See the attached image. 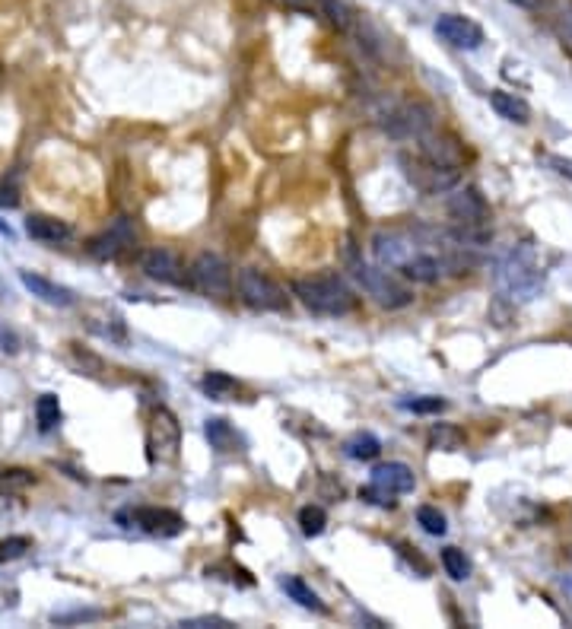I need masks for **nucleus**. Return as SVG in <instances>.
<instances>
[{
    "mask_svg": "<svg viewBox=\"0 0 572 629\" xmlns=\"http://www.w3.org/2000/svg\"><path fill=\"white\" fill-rule=\"evenodd\" d=\"M293 296L308 312L325 318H341L356 308V293L341 273H312V277L293 280Z\"/></svg>",
    "mask_w": 572,
    "mask_h": 629,
    "instance_id": "obj_1",
    "label": "nucleus"
},
{
    "mask_svg": "<svg viewBox=\"0 0 572 629\" xmlns=\"http://www.w3.org/2000/svg\"><path fill=\"white\" fill-rule=\"evenodd\" d=\"M496 287L509 302H531L544 287V273L531 245H518L496 264Z\"/></svg>",
    "mask_w": 572,
    "mask_h": 629,
    "instance_id": "obj_2",
    "label": "nucleus"
},
{
    "mask_svg": "<svg viewBox=\"0 0 572 629\" xmlns=\"http://www.w3.org/2000/svg\"><path fill=\"white\" fill-rule=\"evenodd\" d=\"M343 261H347L350 277H353L356 283L366 289V296H372L382 308H404L413 302V293L404 280H398L394 271H388V267H382V264L378 267L366 264V261L353 252V245H347Z\"/></svg>",
    "mask_w": 572,
    "mask_h": 629,
    "instance_id": "obj_3",
    "label": "nucleus"
},
{
    "mask_svg": "<svg viewBox=\"0 0 572 629\" xmlns=\"http://www.w3.org/2000/svg\"><path fill=\"white\" fill-rule=\"evenodd\" d=\"M236 287L242 302L248 308H255V312H283L290 306L286 289L273 277H267L264 271H258V267H242L236 277Z\"/></svg>",
    "mask_w": 572,
    "mask_h": 629,
    "instance_id": "obj_4",
    "label": "nucleus"
},
{
    "mask_svg": "<svg viewBox=\"0 0 572 629\" xmlns=\"http://www.w3.org/2000/svg\"><path fill=\"white\" fill-rule=\"evenodd\" d=\"M188 283L197 293L210 296V299H230L232 296V267L226 258L213 252H201L188 267Z\"/></svg>",
    "mask_w": 572,
    "mask_h": 629,
    "instance_id": "obj_5",
    "label": "nucleus"
},
{
    "mask_svg": "<svg viewBox=\"0 0 572 629\" xmlns=\"http://www.w3.org/2000/svg\"><path fill=\"white\" fill-rule=\"evenodd\" d=\"M150 461L153 464H172L178 458V448H182V427H178V419L160 407L153 413V423H150Z\"/></svg>",
    "mask_w": 572,
    "mask_h": 629,
    "instance_id": "obj_6",
    "label": "nucleus"
},
{
    "mask_svg": "<svg viewBox=\"0 0 572 629\" xmlns=\"http://www.w3.org/2000/svg\"><path fill=\"white\" fill-rule=\"evenodd\" d=\"M118 521L125 528H140V531L156 534V538H175L182 534L185 518L172 509H156V505H143V509H127L118 512Z\"/></svg>",
    "mask_w": 572,
    "mask_h": 629,
    "instance_id": "obj_7",
    "label": "nucleus"
},
{
    "mask_svg": "<svg viewBox=\"0 0 572 629\" xmlns=\"http://www.w3.org/2000/svg\"><path fill=\"white\" fill-rule=\"evenodd\" d=\"M401 166H404V175L411 178V185H417L426 194H442V191L458 185V168L436 166V162H429L426 156H420V159L401 156Z\"/></svg>",
    "mask_w": 572,
    "mask_h": 629,
    "instance_id": "obj_8",
    "label": "nucleus"
},
{
    "mask_svg": "<svg viewBox=\"0 0 572 629\" xmlns=\"http://www.w3.org/2000/svg\"><path fill=\"white\" fill-rule=\"evenodd\" d=\"M140 271L147 273L150 280H160L169 287H185L188 283V271H185L182 258L169 248H147L140 254Z\"/></svg>",
    "mask_w": 572,
    "mask_h": 629,
    "instance_id": "obj_9",
    "label": "nucleus"
},
{
    "mask_svg": "<svg viewBox=\"0 0 572 629\" xmlns=\"http://www.w3.org/2000/svg\"><path fill=\"white\" fill-rule=\"evenodd\" d=\"M436 35L442 42H448L452 48H481L483 45V29L477 26L471 16L461 13H446L436 20Z\"/></svg>",
    "mask_w": 572,
    "mask_h": 629,
    "instance_id": "obj_10",
    "label": "nucleus"
},
{
    "mask_svg": "<svg viewBox=\"0 0 572 629\" xmlns=\"http://www.w3.org/2000/svg\"><path fill=\"white\" fill-rule=\"evenodd\" d=\"M134 238H137V232H134L131 220L118 217L112 226H108V229L102 232V236L92 238V242H90V254H92V258H99V261H115V258H121L127 248H131Z\"/></svg>",
    "mask_w": 572,
    "mask_h": 629,
    "instance_id": "obj_11",
    "label": "nucleus"
},
{
    "mask_svg": "<svg viewBox=\"0 0 572 629\" xmlns=\"http://www.w3.org/2000/svg\"><path fill=\"white\" fill-rule=\"evenodd\" d=\"M417 140H420V156H426V159L436 162V166L458 168L461 162H464V150H461L458 140L448 137V134H442V131H436V127L420 134Z\"/></svg>",
    "mask_w": 572,
    "mask_h": 629,
    "instance_id": "obj_12",
    "label": "nucleus"
},
{
    "mask_svg": "<svg viewBox=\"0 0 572 629\" xmlns=\"http://www.w3.org/2000/svg\"><path fill=\"white\" fill-rule=\"evenodd\" d=\"M448 213H452L464 229H483V223H487V217H490L487 201H483L477 188L455 191V194L448 197Z\"/></svg>",
    "mask_w": 572,
    "mask_h": 629,
    "instance_id": "obj_13",
    "label": "nucleus"
},
{
    "mask_svg": "<svg viewBox=\"0 0 572 629\" xmlns=\"http://www.w3.org/2000/svg\"><path fill=\"white\" fill-rule=\"evenodd\" d=\"M372 483L388 489V493H394V496H401V493H411V489L417 487V477H413V470L407 468V464L388 461V464H378V468L372 470Z\"/></svg>",
    "mask_w": 572,
    "mask_h": 629,
    "instance_id": "obj_14",
    "label": "nucleus"
},
{
    "mask_svg": "<svg viewBox=\"0 0 572 629\" xmlns=\"http://www.w3.org/2000/svg\"><path fill=\"white\" fill-rule=\"evenodd\" d=\"M204 435H207L210 448H217L220 454H236L245 448V439L236 433V427H232L230 419L223 417H210L204 423Z\"/></svg>",
    "mask_w": 572,
    "mask_h": 629,
    "instance_id": "obj_15",
    "label": "nucleus"
},
{
    "mask_svg": "<svg viewBox=\"0 0 572 629\" xmlns=\"http://www.w3.org/2000/svg\"><path fill=\"white\" fill-rule=\"evenodd\" d=\"M20 283L32 296H39L42 302H48V306H61V308L74 306V293H70L67 287H57V283H51L48 277H39V273L20 271Z\"/></svg>",
    "mask_w": 572,
    "mask_h": 629,
    "instance_id": "obj_16",
    "label": "nucleus"
},
{
    "mask_svg": "<svg viewBox=\"0 0 572 629\" xmlns=\"http://www.w3.org/2000/svg\"><path fill=\"white\" fill-rule=\"evenodd\" d=\"M26 232L35 238V242H67L70 236H74V229H70L64 220L57 217H45V213H32V217L26 220Z\"/></svg>",
    "mask_w": 572,
    "mask_h": 629,
    "instance_id": "obj_17",
    "label": "nucleus"
},
{
    "mask_svg": "<svg viewBox=\"0 0 572 629\" xmlns=\"http://www.w3.org/2000/svg\"><path fill=\"white\" fill-rule=\"evenodd\" d=\"M490 105H493V112L499 115V118L512 121V125H528V121H531L528 102H524L522 96H516V92L493 90V92H490Z\"/></svg>",
    "mask_w": 572,
    "mask_h": 629,
    "instance_id": "obj_18",
    "label": "nucleus"
},
{
    "mask_svg": "<svg viewBox=\"0 0 572 629\" xmlns=\"http://www.w3.org/2000/svg\"><path fill=\"white\" fill-rule=\"evenodd\" d=\"M280 588H283L290 598H293L299 607L306 610H315V614H328V604L321 601L318 594L312 591V588L306 585V582L299 579V575H286V579H280Z\"/></svg>",
    "mask_w": 572,
    "mask_h": 629,
    "instance_id": "obj_19",
    "label": "nucleus"
},
{
    "mask_svg": "<svg viewBox=\"0 0 572 629\" xmlns=\"http://www.w3.org/2000/svg\"><path fill=\"white\" fill-rule=\"evenodd\" d=\"M201 392L207 394L210 401H232L242 392V384L232 375H226V372H207V375L201 378Z\"/></svg>",
    "mask_w": 572,
    "mask_h": 629,
    "instance_id": "obj_20",
    "label": "nucleus"
},
{
    "mask_svg": "<svg viewBox=\"0 0 572 629\" xmlns=\"http://www.w3.org/2000/svg\"><path fill=\"white\" fill-rule=\"evenodd\" d=\"M550 22L559 45L572 55V0H550Z\"/></svg>",
    "mask_w": 572,
    "mask_h": 629,
    "instance_id": "obj_21",
    "label": "nucleus"
},
{
    "mask_svg": "<svg viewBox=\"0 0 572 629\" xmlns=\"http://www.w3.org/2000/svg\"><path fill=\"white\" fill-rule=\"evenodd\" d=\"M461 445H464V433L452 423H436L429 429V448H436V452H458Z\"/></svg>",
    "mask_w": 572,
    "mask_h": 629,
    "instance_id": "obj_22",
    "label": "nucleus"
},
{
    "mask_svg": "<svg viewBox=\"0 0 572 629\" xmlns=\"http://www.w3.org/2000/svg\"><path fill=\"white\" fill-rule=\"evenodd\" d=\"M343 452H347L350 458H356V461H372V458H378V452H382V442L372 433H356L353 439L343 445Z\"/></svg>",
    "mask_w": 572,
    "mask_h": 629,
    "instance_id": "obj_23",
    "label": "nucleus"
},
{
    "mask_svg": "<svg viewBox=\"0 0 572 629\" xmlns=\"http://www.w3.org/2000/svg\"><path fill=\"white\" fill-rule=\"evenodd\" d=\"M318 7H321V13L328 16L337 29H343V32L356 22V10L350 7L347 0H318Z\"/></svg>",
    "mask_w": 572,
    "mask_h": 629,
    "instance_id": "obj_24",
    "label": "nucleus"
},
{
    "mask_svg": "<svg viewBox=\"0 0 572 629\" xmlns=\"http://www.w3.org/2000/svg\"><path fill=\"white\" fill-rule=\"evenodd\" d=\"M442 566H446V573L452 575L455 582L471 579V559L464 556V550H458V547H446V550H442Z\"/></svg>",
    "mask_w": 572,
    "mask_h": 629,
    "instance_id": "obj_25",
    "label": "nucleus"
},
{
    "mask_svg": "<svg viewBox=\"0 0 572 629\" xmlns=\"http://www.w3.org/2000/svg\"><path fill=\"white\" fill-rule=\"evenodd\" d=\"M35 483V477L22 468H10L0 470V496H13V493H22Z\"/></svg>",
    "mask_w": 572,
    "mask_h": 629,
    "instance_id": "obj_26",
    "label": "nucleus"
},
{
    "mask_svg": "<svg viewBox=\"0 0 572 629\" xmlns=\"http://www.w3.org/2000/svg\"><path fill=\"white\" fill-rule=\"evenodd\" d=\"M325 524H328V512L321 505H302L299 509V528L306 538H318L325 531Z\"/></svg>",
    "mask_w": 572,
    "mask_h": 629,
    "instance_id": "obj_27",
    "label": "nucleus"
},
{
    "mask_svg": "<svg viewBox=\"0 0 572 629\" xmlns=\"http://www.w3.org/2000/svg\"><path fill=\"white\" fill-rule=\"evenodd\" d=\"M35 417H39V427H42L45 433L55 429L57 423H61V401H57L55 394H42L39 404H35Z\"/></svg>",
    "mask_w": 572,
    "mask_h": 629,
    "instance_id": "obj_28",
    "label": "nucleus"
},
{
    "mask_svg": "<svg viewBox=\"0 0 572 629\" xmlns=\"http://www.w3.org/2000/svg\"><path fill=\"white\" fill-rule=\"evenodd\" d=\"M417 524L423 528L426 534H433V538H442V534L448 531L446 515H442L436 505H420V509H417Z\"/></svg>",
    "mask_w": 572,
    "mask_h": 629,
    "instance_id": "obj_29",
    "label": "nucleus"
},
{
    "mask_svg": "<svg viewBox=\"0 0 572 629\" xmlns=\"http://www.w3.org/2000/svg\"><path fill=\"white\" fill-rule=\"evenodd\" d=\"M360 499H363V503H372V505H382V509H394V503H398V499H394V493L376 487V483H369V487L360 489Z\"/></svg>",
    "mask_w": 572,
    "mask_h": 629,
    "instance_id": "obj_30",
    "label": "nucleus"
},
{
    "mask_svg": "<svg viewBox=\"0 0 572 629\" xmlns=\"http://www.w3.org/2000/svg\"><path fill=\"white\" fill-rule=\"evenodd\" d=\"M401 407L411 413H442L446 410V398H411V401H401Z\"/></svg>",
    "mask_w": 572,
    "mask_h": 629,
    "instance_id": "obj_31",
    "label": "nucleus"
},
{
    "mask_svg": "<svg viewBox=\"0 0 572 629\" xmlns=\"http://www.w3.org/2000/svg\"><path fill=\"white\" fill-rule=\"evenodd\" d=\"M29 538H4L0 540V563H10V559H20L29 550Z\"/></svg>",
    "mask_w": 572,
    "mask_h": 629,
    "instance_id": "obj_32",
    "label": "nucleus"
},
{
    "mask_svg": "<svg viewBox=\"0 0 572 629\" xmlns=\"http://www.w3.org/2000/svg\"><path fill=\"white\" fill-rule=\"evenodd\" d=\"M178 626H185V629H232V623L226 620V616H188V620H182Z\"/></svg>",
    "mask_w": 572,
    "mask_h": 629,
    "instance_id": "obj_33",
    "label": "nucleus"
},
{
    "mask_svg": "<svg viewBox=\"0 0 572 629\" xmlns=\"http://www.w3.org/2000/svg\"><path fill=\"white\" fill-rule=\"evenodd\" d=\"M99 610H74V614H64V616H55V623H74V620H99Z\"/></svg>",
    "mask_w": 572,
    "mask_h": 629,
    "instance_id": "obj_34",
    "label": "nucleus"
},
{
    "mask_svg": "<svg viewBox=\"0 0 572 629\" xmlns=\"http://www.w3.org/2000/svg\"><path fill=\"white\" fill-rule=\"evenodd\" d=\"M547 162H550V166H557V172H563V175H569V178H572V162L569 159H563V156H550Z\"/></svg>",
    "mask_w": 572,
    "mask_h": 629,
    "instance_id": "obj_35",
    "label": "nucleus"
},
{
    "mask_svg": "<svg viewBox=\"0 0 572 629\" xmlns=\"http://www.w3.org/2000/svg\"><path fill=\"white\" fill-rule=\"evenodd\" d=\"M512 4H518V7H524V10H538V7H544V0H512Z\"/></svg>",
    "mask_w": 572,
    "mask_h": 629,
    "instance_id": "obj_36",
    "label": "nucleus"
},
{
    "mask_svg": "<svg viewBox=\"0 0 572 629\" xmlns=\"http://www.w3.org/2000/svg\"><path fill=\"white\" fill-rule=\"evenodd\" d=\"M0 203H4V207H16V194L13 191H0Z\"/></svg>",
    "mask_w": 572,
    "mask_h": 629,
    "instance_id": "obj_37",
    "label": "nucleus"
},
{
    "mask_svg": "<svg viewBox=\"0 0 572 629\" xmlns=\"http://www.w3.org/2000/svg\"><path fill=\"white\" fill-rule=\"evenodd\" d=\"M0 236H7V238H13V229H10L7 223H0Z\"/></svg>",
    "mask_w": 572,
    "mask_h": 629,
    "instance_id": "obj_38",
    "label": "nucleus"
},
{
    "mask_svg": "<svg viewBox=\"0 0 572 629\" xmlns=\"http://www.w3.org/2000/svg\"><path fill=\"white\" fill-rule=\"evenodd\" d=\"M563 588H566V594H569V598H572V579H566V582H563Z\"/></svg>",
    "mask_w": 572,
    "mask_h": 629,
    "instance_id": "obj_39",
    "label": "nucleus"
}]
</instances>
